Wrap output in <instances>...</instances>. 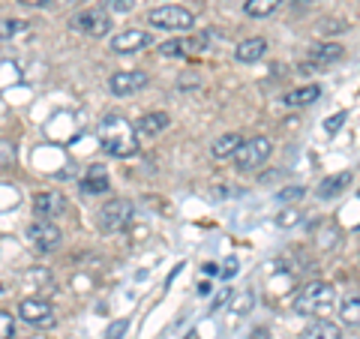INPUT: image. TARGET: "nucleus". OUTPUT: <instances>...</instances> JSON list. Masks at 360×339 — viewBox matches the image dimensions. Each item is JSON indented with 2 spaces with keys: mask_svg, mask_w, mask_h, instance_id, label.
<instances>
[{
  "mask_svg": "<svg viewBox=\"0 0 360 339\" xmlns=\"http://www.w3.org/2000/svg\"><path fill=\"white\" fill-rule=\"evenodd\" d=\"M99 144L108 156H117V160H127L139 151V139H135V129L129 127L120 115H108L99 123Z\"/></svg>",
  "mask_w": 360,
  "mask_h": 339,
  "instance_id": "1",
  "label": "nucleus"
},
{
  "mask_svg": "<svg viewBox=\"0 0 360 339\" xmlns=\"http://www.w3.org/2000/svg\"><path fill=\"white\" fill-rule=\"evenodd\" d=\"M333 300H336V291L330 282H309V286H303L297 291L295 309L300 315H309V319H324L333 309Z\"/></svg>",
  "mask_w": 360,
  "mask_h": 339,
  "instance_id": "2",
  "label": "nucleus"
},
{
  "mask_svg": "<svg viewBox=\"0 0 360 339\" xmlns=\"http://www.w3.org/2000/svg\"><path fill=\"white\" fill-rule=\"evenodd\" d=\"M270 153H274V144H270L267 135H255V139L243 141L238 153H234V162H238V172H255V168H262Z\"/></svg>",
  "mask_w": 360,
  "mask_h": 339,
  "instance_id": "3",
  "label": "nucleus"
},
{
  "mask_svg": "<svg viewBox=\"0 0 360 339\" xmlns=\"http://www.w3.org/2000/svg\"><path fill=\"white\" fill-rule=\"evenodd\" d=\"M148 21L153 27H160V30H168V33H184L195 25V18L189 9L184 6H174V4H168V6H160V9H150L148 13Z\"/></svg>",
  "mask_w": 360,
  "mask_h": 339,
  "instance_id": "4",
  "label": "nucleus"
},
{
  "mask_svg": "<svg viewBox=\"0 0 360 339\" xmlns=\"http://www.w3.org/2000/svg\"><path fill=\"white\" fill-rule=\"evenodd\" d=\"M132 213H135V207H132L129 198H111L108 205L99 207V229L108 231V234L123 231L132 222Z\"/></svg>",
  "mask_w": 360,
  "mask_h": 339,
  "instance_id": "5",
  "label": "nucleus"
},
{
  "mask_svg": "<svg viewBox=\"0 0 360 339\" xmlns=\"http://www.w3.org/2000/svg\"><path fill=\"white\" fill-rule=\"evenodd\" d=\"M72 27L87 33V37H105L111 30V13L105 6H87L84 13H78L72 18Z\"/></svg>",
  "mask_w": 360,
  "mask_h": 339,
  "instance_id": "6",
  "label": "nucleus"
},
{
  "mask_svg": "<svg viewBox=\"0 0 360 339\" xmlns=\"http://www.w3.org/2000/svg\"><path fill=\"white\" fill-rule=\"evenodd\" d=\"M27 241H30V246L37 252H54L60 246V229L54 222H49V219H37L27 229Z\"/></svg>",
  "mask_w": 360,
  "mask_h": 339,
  "instance_id": "7",
  "label": "nucleus"
},
{
  "mask_svg": "<svg viewBox=\"0 0 360 339\" xmlns=\"http://www.w3.org/2000/svg\"><path fill=\"white\" fill-rule=\"evenodd\" d=\"M150 82V75L148 72H141V70H129V72H115L108 78V90L115 96H132V94H139V90H144Z\"/></svg>",
  "mask_w": 360,
  "mask_h": 339,
  "instance_id": "8",
  "label": "nucleus"
},
{
  "mask_svg": "<svg viewBox=\"0 0 360 339\" xmlns=\"http://www.w3.org/2000/svg\"><path fill=\"white\" fill-rule=\"evenodd\" d=\"M18 315L25 319L27 324H37V327H51L54 324V309L49 300L42 298H25L18 303Z\"/></svg>",
  "mask_w": 360,
  "mask_h": 339,
  "instance_id": "9",
  "label": "nucleus"
},
{
  "mask_svg": "<svg viewBox=\"0 0 360 339\" xmlns=\"http://www.w3.org/2000/svg\"><path fill=\"white\" fill-rule=\"evenodd\" d=\"M153 39H150V33H144V30H120L115 39H111V51L115 54H132V51H141V49H148Z\"/></svg>",
  "mask_w": 360,
  "mask_h": 339,
  "instance_id": "10",
  "label": "nucleus"
},
{
  "mask_svg": "<svg viewBox=\"0 0 360 339\" xmlns=\"http://www.w3.org/2000/svg\"><path fill=\"white\" fill-rule=\"evenodd\" d=\"M352 184H354V174H352V172H336V174H328V177H324L315 192H319V198H321V201H333V198L345 196Z\"/></svg>",
  "mask_w": 360,
  "mask_h": 339,
  "instance_id": "11",
  "label": "nucleus"
},
{
  "mask_svg": "<svg viewBox=\"0 0 360 339\" xmlns=\"http://www.w3.org/2000/svg\"><path fill=\"white\" fill-rule=\"evenodd\" d=\"M33 210H37L39 219H58L60 213L66 210V198L58 196V192H39L37 198H33Z\"/></svg>",
  "mask_w": 360,
  "mask_h": 339,
  "instance_id": "12",
  "label": "nucleus"
},
{
  "mask_svg": "<svg viewBox=\"0 0 360 339\" xmlns=\"http://www.w3.org/2000/svg\"><path fill=\"white\" fill-rule=\"evenodd\" d=\"M111 180H108V168L105 165H90L84 177H82V192L84 196H103V192H108Z\"/></svg>",
  "mask_w": 360,
  "mask_h": 339,
  "instance_id": "13",
  "label": "nucleus"
},
{
  "mask_svg": "<svg viewBox=\"0 0 360 339\" xmlns=\"http://www.w3.org/2000/svg\"><path fill=\"white\" fill-rule=\"evenodd\" d=\"M168 123H172V117L165 115V111H150V115H144L135 120V135H144V139H153V135H160L162 129H168Z\"/></svg>",
  "mask_w": 360,
  "mask_h": 339,
  "instance_id": "14",
  "label": "nucleus"
},
{
  "mask_svg": "<svg viewBox=\"0 0 360 339\" xmlns=\"http://www.w3.org/2000/svg\"><path fill=\"white\" fill-rule=\"evenodd\" d=\"M264 51H267V39L252 37V39H243L238 49H234V60L238 63H258L264 58Z\"/></svg>",
  "mask_w": 360,
  "mask_h": 339,
  "instance_id": "15",
  "label": "nucleus"
},
{
  "mask_svg": "<svg viewBox=\"0 0 360 339\" xmlns=\"http://www.w3.org/2000/svg\"><path fill=\"white\" fill-rule=\"evenodd\" d=\"M198 49H207V39L205 37H195V39H168L156 51L165 54V58H180V54H189V51H198Z\"/></svg>",
  "mask_w": 360,
  "mask_h": 339,
  "instance_id": "16",
  "label": "nucleus"
},
{
  "mask_svg": "<svg viewBox=\"0 0 360 339\" xmlns=\"http://www.w3.org/2000/svg\"><path fill=\"white\" fill-rule=\"evenodd\" d=\"M300 339H342V331L328 319H312L307 327H303Z\"/></svg>",
  "mask_w": 360,
  "mask_h": 339,
  "instance_id": "17",
  "label": "nucleus"
},
{
  "mask_svg": "<svg viewBox=\"0 0 360 339\" xmlns=\"http://www.w3.org/2000/svg\"><path fill=\"white\" fill-rule=\"evenodd\" d=\"M240 144H243L240 132H225V135H219V139L210 144V156H213V160H229V156L238 153Z\"/></svg>",
  "mask_w": 360,
  "mask_h": 339,
  "instance_id": "18",
  "label": "nucleus"
},
{
  "mask_svg": "<svg viewBox=\"0 0 360 339\" xmlns=\"http://www.w3.org/2000/svg\"><path fill=\"white\" fill-rule=\"evenodd\" d=\"M342 54H345V49L340 42H324V45H315V49L309 51V60L315 66H330L336 60H342Z\"/></svg>",
  "mask_w": 360,
  "mask_h": 339,
  "instance_id": "19",
  "label": "nucleus"
},
{
  "mask_svg": "<svg viewBox=\"0 0 360 339\" xmlns=\"http://www.w3.org/2000/svg\"><path fill=\"white\" fill-rule=\"evenodd\" d=\"M315 99H321V87L319 84H303L297 90H291V94H285V105L300 108V105H312Z\"/></svg>",
  "mask_w": 360,
  "mask_h": 339,
  "instance_id": "20",
  "label": "nucleus"
},
{
  "mask_svg": "<svg viewBox=\"0 0 360 339\" xmlns=\"http://www.w3.org/2000/svg\"><path fill=\"white\" fill-rule=\"evenodd\" d=\"M279 6H283V0H246L243 13L252 18H267V15H274Z\"/></svg>",
  "mask_w": 360,
  "mask_h": 339,
  "instance_id": "21",
  "label": "nucleus"
},
{
  "mask_svg": "<svg viewBox=\"0 0 360 339\" xmlns=\"http://www.w3.org/2000/svg\"><path fill=\"white\" fill-rule=\"evenodd\" d=\"M340 315L345 327H360V298H345L340 303Z\"/></svg>",
  "mask_w": 360,
  "mask_h": 339,
  "instance_id": "22",
  "label": "nucleus"
},
{
  "mask_svg": "<svg viewBox=\"0 0 360 339\" xmlns=\"http://www.w3.org/2000/svg\"><path fill=\"white\" fill-rule=\"evenodd\" d=\"M30 25L27 21H18V18H6L0 21V39H9V37H18L21 30H27Z\"/></svg>",
  "mask_w": 360,
  "mask_h": 339,
  "instance_id": "23",
  "label": "nucleus"
},
{
  "mask_svg": "<svg viewBox=\"0 0 360 339\" xmlns=\"http://www.w3.org/2000/svg\"><path fill=\"white\" fill-rule=\"evenodd\" d=\"M13 336H15V319L0 309V339H13Z\"/></svg>",
  "mask_w": 360,
  "mask_h": 339,
  "instance_id": "24",
  "label": "nucleus"
},
{
  "mask_svg": "<svg viewBox=\"0 0 360 339\" xmlns=\"http://www.w3.org/2000/svg\"><path fill=\"white\" fill-rule=\"evenodd\" d=\"M345 120H348V111H336L333 117L324 120V132H328V135H336V132L342 129V123H345Z\"/></svg>",
  "mask_w": 360,
  "mask_h": 339,
  "instance_id": "25",
  "label": "nucleus"
},
{
  "mask_svg": "<svg viewBox=\"0 0 360 339\" xmlns=\"http://www.w3.org/2000/svg\"><path fill=\"white\" fill-rule=\"evenodd\" d=\"M231 298H234V288H231V286H225V288L219 291V295L213 298V303H210V312H219V309L225 307V303H231Z\"/></svg>",
  "mask_w": 360,
  "mask_h": 339,
  "instance_id": "26",
  "label": "nucleus"
},
{
  "mask_svg": "<svg viewBox=\"0 0 360 339\" xmlns=\"http://www.w3.org/2000/svg\"><path fill=\"white\" fill-rule=\"evenodd\" d=\"M127 327H129V321H127V319L111 321V324H108V331H105V339H123V333H127Z\"/></svg>",
  "mask_w": 360,
  "mask_h": 339,
  "instance_id": "27",
  "label": "nucleus"
},
{
  "mask_svg": "<svg viewBox=\"0 0 360 339\" xmlns=\"http://www.w3.org/2000/svg\"><path fill=\"white\" fill-rule=\"evenodd\" d=\"M132 6H135V0H105L108 13H129Z\"/></svg>",
  "mask_w": 360,
  "mask_h": 339,
  "instance_id": "28",
  "label": "nucleus"
},
{
  "mask_svg": "<svg viewBox=\"0 0 360 339\" xmlns=\"http://www.w3.org/2000/svg\"><path fill=\"white\" fill-rule=\"evenodd\" d=\"M297 219H300L297 210H283V213L276 217V225H279V229H291V225H295Z\"/></svg>",
  "mask_w": 360,
  "mask_h": 339,
  "instance_id": "29",
  "label": "nucleus"
},
{
  "mask_svg": "<svg viewBox=\"0 0 360 339\" xmlns=\"http://www.w3.org/2000/svg\"><path fill=\"white\" fill-rule=\"evenodd\" d=\"M229 192H231L229 184H213V186H210V198H213V201H222L225 196H229Z\"/></svg>",
  "mask_w": 360,
  "mask_h": 339,
  "instance_id": "30",
  "label": "nucleus"
},
{
  "mask_svg": "<svg viewBox=\"0 0 360 339\" xmlns=\"http://www.w3.org/2000/svg\"><path fill=\"white\" fill-rule=\"evenodd\" d=\"M303 196V186H288V189H283V192H279V201H295V198H300Z\"/></svg>",
  "mask_w": 360,
  "mask_h": 339,
  "instance_id": "31",
  "label": "nucleus"
},
{
  "mask_svg": "<svg viewBox=\"0 0 360 339\" xmlns=\"http://www.w3.org/2000/svg\"><path fill=\"white\" fill-rule=\"evenodd\" d=\"M15 160V148L9 141H0V162H13Z\"/></svg>",
  "mask_w": 360,
  "mask_h": 339,
  "instance_id": "32",
  "label": "nucleus"
},
{
  "mask_svg": "<svg viewBox=\"0 0 360 339\" xmlns=\"http://www.w3.org/2000/svg\"><path fill=\"white\" fill-rule=\"evenodd\" d=\"M234 274H238V262H234V258H229V262H225V267H222V276L231 279Z\"/></svg>",
  "mask_w": 360,
  "mask_h": 339,
  "instance_id": "33",
  "label": "nucleus"
},
{
  "mask_svg": "<svg viewBox=\"0 0 360 339\" xmlns=\"http://www.w3.org/2000/svg\"><path fill=\"white\" fill-rule=\"evenodd\" d=\"M21 6H37V9H45V6H51L54 0H18Z\"/></svg>",
  "mask_w": 360,
  "mask_h": 339,
  "instance_id": "34",
  "label": "nucleus"
},
{
  "mask_svg": "<svg viewBox=\"0 0 360 339\" xmlns=\"http://www.w3.org/2000/svg\"><path fill=\"white\" fill-rule=\"evenodd\" d=\"M198 295H201V298L210 295V282H201V286H198Z\"/></svg>",
  "mask_w": 360,
  "mask_h": 339,
  "instance_id": "35",
  "label": "nucleus"
},
{
  "mask_svg": "<svg viewBox=\"0 0 360 339\" xmlns=\"http://www.w3.org/2000/svg\"><path fill=\"white\" fill-rule=\"evenodd\" d=\"M255 339H267V331H264V327H258V331H255Z\"/></svg>",
  "mask_w": 360,
  "mask_h": 339,
  "instance_id": "36",
  "label": "nucleus"
},
{
  "mask_svg": "<svg viewBox=\"0 0 360 339\" xmlns=\"http://www.w3.org/2000/svg\"><path fill=\"white\" fill-rule=\"evenodd\" d=\"M184 339H198V331H189V333H186Z\"/></svg>",
  "mask_w": 360,
  "mask_h": 339,
  "instance_id": "37",
  "label": "nucleus"
},
{
  "mask_svg": "<svg viewBox=\"0 0 360 339\" xmlns=\"http://www.w3.org/2000/svg\"><path fill=\"white\" fill-rule=\"evenodd\" d=\"M0 295H4V286H0Z\"/></svg>",
  "mask_w": 360,
  "mask_h": 339,
  "instance_id": "38",
  "label": "nucleus"
}]
</instances>
